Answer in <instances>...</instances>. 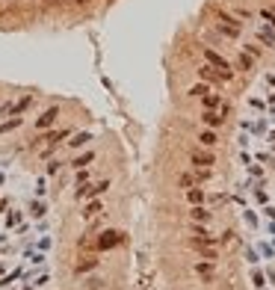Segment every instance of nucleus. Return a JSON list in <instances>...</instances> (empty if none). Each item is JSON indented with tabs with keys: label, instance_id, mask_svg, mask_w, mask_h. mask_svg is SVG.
Segmentation results:
<instances>
[{
	"label": "nucleus",
	"instance_id": "obj_1",
	"mask_svg": "<svg viewBox=\"0 0 275 290\" xmlns=\"http://www.w3.org/2000/svg\"><path fill=\"white\" fill-rule=\"evenodd\" d=\"M219 15V24H216V30H219L222 36H225V39H240V36H243V24H240V21H237V18H231V15L228 12H216Z\"/></svg>",
	"mask_w": 275,
	"mask_h": 290
},
{
	"label": "nucleus",
	"instance_id": "obj_2",
	"mask_svg": "<svg viewBox=\"0 0 275 290\" xmlns=\"http://www.w3.org/2000/svg\"><path fill=\"white\" fill-rule=\"evenodd\" d=\"M198 77L204 83H210V86H222V83H231L234 80V74H225V71H219V69H213V65H198V71H195Z\"/></svg>",
	"mask_w": 275,
	"mask_h": 290
},
{
	"label": "nucleus",
	"instance_id": "obj_3",
	"mask_svg": "<svg viewBox=\"0 0 275 290\" xmlns=\"http://www.w3.org/2000/svg\"><path fill=\"white\" fill-rule=\"evenodd\" d=\"M190 163L198 166V169H213V166H216V154L210 151V148H207V151L193 148V151H190Z\"/></svg>",
	"mask_w": 275,
	"mask_h": 290
},
{
	"label": "nucleus",
	"instance_id": "obj_4",
	"mask_svg": "<svg viewBox=\"0 0 275 290\" xmlns=\"http://www.w3.org/2000/svg\"><path fill=\"white\" fill-rule=\"evenodd\" d=\"M201 54H204L207 65H213V69L225 71V74H234V69H231V62H228V59H225V56H222V54H216V51H213V48H204V51H201Z\"/></svg>",
	"mask_w": 275,
	"mask_h": 290
},
{
	"label": "nucleus",
	"instance_id": "obj_5",
	"mask_svg": "<svg viewBox=\"0 0 275 290\" xmlns=\"http://www.w3.org/2000/svg\"><path fill=\"white\" fill-rule=\"evenodd\" d=\"M59 113H62V107H59V104L48 107V110H44L39 119H36V130H48V127H54L56 119H59Z\"/></svg>",
	"mask_w": 275,
	"mask_h": 290
},
{
	"label": "nucleus",
	"instance_id": "obj_6",
	"mask_svg": "<svg viewBox=\"0 0 275 290\" xmlns=\"http://www.w3.org/2000/svg\"><path fill=\"white\" fill-rule=\"evenodd\" d=\"M198 119H201V124H204V127H210V130H219L222 124H225V116H222L219 110H201V116H198Z\"/></svg>",
	"mask_w": 275,
	"mask_h": 290
},
{
	"label": "nucleus",
	"instance_id": "obj_7",
	"mask_svg": "<svg viewBox=\"0 0 275 290\" xmlns=\"http://www.w3.org/2000/svg\"><path fill=\"white\" fill-rule=\"evenodd\" d=\"M193 222H198V225H210L213 222V213L207 210L204 205H190V213H187Z\"/></svg>",
	"mask_w": 275,
	"mask_h": 290
},
{
	"label": "nucleus",
	"instance_id": "obj_8",
	"mask_svg": "<svg viewBox=\"0 0 275 290\" xmlns=\"http://www.w3.org/2000/svg\"><path fill=\"white\" fill-rule=\"evenodd\" d=\"M122 240H124V234H119V231H104L98 237V249H110L116 243H122Z\"/></svg>",
	"mask_w": 275,
	"mask_h": 290
},
{
	"label": "nucleus",
	"instance_id": "obj_9",
	"mask_svg": "<svg viewBox=\"0 0 275 290\" xmlns=\"http://www.w3.org/2000/svg\"><path fill=\"white\" fill-rule=\"evenodd\" d=\"M222 104H225V98L216 95V92H204V95H201V107H204V110H219Z\"/></svg>",
	"mask_w": 275,
	"mask_h": 290
},
{
	"label": "nucleus",
	"instance_id": "obj_10",
	"mask_svg": "<svg viewBox=\"0 0 275 290\" xmlns=\"http://www.w3.org/2000/svg\"><path fill=\"white\" fill-rule=\"evenodd\" d=\"M33 104H36V95H24L21 101H15V104H12V116H24Z\"/></svg>",
	"mask_w": 275,
	"mask_h": 290
},
{
	"label": "nucleus",
	"instance_id": "obj_11",
	"mask_svg": "<svg viewBox=\"0 0 275 290\" xmlns=\"http://www.w3.org/2000/svg\"><path fill=\"white\" fill-rule=\"evenodd\" d=\"M198 142H201L204 148H216V145H219V133L207 127V130H201V133H198Z\"/></svg>",
	"mask_w": 275,
	"mask_h": 290
},
{
	"label": "nucleus",
	"instance_id": "obj_12",
	"mask_svg": "<svg viewBox=\"0 0 275 290\" xmlns=\"http://www.w3.org/2000/svg\"><path fill=\"white\" fill-rule=\"evenodd\" d=\"M190 243H193L195 249H201V246H216V243H219V237H210L207 231H201V234H195Z\"/></svg>",
	"mask_w": 275,
	"mask_h": 290
},
{
	"label": "nucleus",
	"instance_id": "obj_13",
	"mask_svg": "<svg viewBox=\"0 0 275 290\" xmlns=\"http://www.w3.org/2000/svg\"><path fill=\"white\" fill-rule=\"evenodd\" d=\"M184 193H187V202H190V205H204V198H207V193L198 190V187H190V190H184Z\"/></svg>",
	"mask_w": 275,
	"mask_h": 290
},
{
	"label": "nucleus",
	"instance_id": "obj_14",
	"mask_svg": "<svg viewBox=\"0 0 275 290\" xmlns=\"http://www.w3.org/2000/svg\"><path fill=\"white\" fill-rule=\"evenodd\" d=\"M258 41H263V44H269V48H275V30L266 24V27H258Z\"/></svg>",
	"mask_w": 275,
	"mask_h": 290
},
{
	"label": "nucleus",
	"instance_id": "obj_15",
	"mask_svg": "<svg viewBox=\"0 0 275 290\" xmlns=\"http://www.w3.org/2000/svg\"><path fill=\"white\" fill-rule=\"evenodd\" d=\"M98 255H86V258H80V263H77V266H74V270H77V273H89V270H95L98 266Z\"/></svg>",
	"mask_w": 275,
	"mask_h": 290
},
{
	"label": "nucleus",
	"instance_id": "obj_16",
	"mask_svg": "<svg viewBox=\"0 0 275 290\" xmlns=\"http://www.w3.org/2000/svg\"><path fill=\"white\" fill-rule=\"evenodd\" d=\"M92 160H95V151H83L80 157H74V160H71V169H86V166L92 163Z\"/></svg>",
	"mask_w": 275,
	"mask_h": 290
},
{
	"label": "nucleus",
	"instance_id": "obj_17",
	"mask_svg": "<svg viewBox=\"0 0 275 290\" xmlns=\"http://www.w3.org/2000/svg\"><path fill=\"white\" fill-rule=\"evenodd\" d=\"M21 124H24V119H21V116H15V119H9V122H3V124H0V137H3V133H12V130H18Z\"/></svg>",
	"mask_w": 275,
	"mask_h": 290
},
{
	"label": "nucleus",
	"instance_id": "obj_18",
	"mask_svg": "<svg viewBox=\"0 0 275 290\" xmlns=\"http://www.w3.org/2000/svg\"><path fill=\"white\" fill-rule=\"evenodd\" d=\"M68 137H71V127H62V130H54V133H48V137H44V142L56 145L59 139H68Z\"/></svg>",
	"mask_w": 275,
	"mask_h": 290
},
{
	"label": "nucleus",
	"instance_id": "obj_19",
	"mask_svg": "<svg viewBox=\"0 0 275 290\" xmlns=\"http://www.w3.org/2000/svg\"><path fill=\"white\" fill-rule=\"evenodd\" d=\"M178 187H180V190L195 187V175H193V172H180V175H178Z\"/></svg>",
	"mask_w": 275,
	"mask_h": 290
},
{
	"label": "nucleus",
	"instance_id": "obj_20",
	"mask_svg": "<svg viewBox=\"0 0 275 290\" xmlns=\"http://www.w3.org/2000/svg\"><path fill=\"white\" fill-rule=\"evenodd\" d=\"M213 270H216V261H201V263H195V273H201V276H213Z\"/></svg>",
	"mask_w": 275,
	"mask_h": 290
},
{
	"label": "nucleus",
	"instance_id": "obj_21",
	"mask_svg": "<svg viewBox=\"0 0 275 290\" xmlns=\"http://www.w3.org/2000/svg\"><path fill=\"white\" fill-rule=\"evenodd\" d=\"M86 142H92V133H89V130H86V133H77V137L71 139L68 145H71V148H83Z\"/></svg>",
	"mask_w": 275,
	"mask_h": 290
},
{
	"label": "nucleus",
	"instance_id": "obj_22",
	"mask_svg": "<svg viewBox=\"0 0 275 290\" xmlns=\"http://www.w3.org/2000/svg\"><path fill=\"white\" fill-rule=\"evenodd\" d=\"M237 65H240V71H251V65H255V56H248L246 51L240 54V59H237Z\"/></svg>",
	"mask_w": 275,
	"mask_h": 290
},
{
	"label": "nucleus",
	"instance_id": "obj_23",
	"mask_svg": "<svg viewBox=\"0 0 275 290\" xmlns=\"http://www.w3.org/2000/svg\"><path fill=\"white\" fill-rule=\"evenodd\" d=\"M261 18H263V21H269V27L275 30V9H272V6H263V9H261Z\"/></svg>",
	"mask_w": 275,
	"mask_h": 290
},
{
	"label": "nucleus",
	"instance_id": "obj_24",
	"mask_svg": "<svg viewBox=\"0 0 275 290\" xmlns=\"http://www.w3.org/2000/svg\"><path fill=\"white\" fill-rule=\"evenodd\" d=\"M195 175V184H204V181L213 178V169H198V172H193Z\"/></svg>",
	"mask_w": 275,
	"mask_h": 290
},
{
	"label": "nucleus",
	"instance_id": "obj_25",
	"mask_svg": "<svg viewBox=\"0 0 275 290\" xmlns=\"http://www.w3.org/2000/svg\"><path fill=\"white\" fill-rule=\"evenodd\" d=\"M204 92H210V89H207L204 83H198V86H193V89H190L187 95H190V98H201V95H204Z\"/></svg>",
	"mask_w": 275,
	"mask_h": 290
},
{
	"label": "nucleus",
	"instance_id": "obj_26",
	"mask_svg": "<svg viewBox=\"0 0 275 290\" xmlns=\"http://www.w3.org/2000/svg\"><path fill=\"white\" fill-rule=\"evenodd\" d=\"M101 202H89V205H86V210H83V216H86V219H89V216H92V213H98V210H101Z\"/></svg>",
	"mask_w": 275,
	"mask_h": 290
},
{
	"label": "nucleus",
	"instance_id": "obj_27",
	"mask_svg": "<svg viewBox=\"0 0 275 290\" xmlns=\"http://www.w3.org/2000/svg\"><path fill=\"white\" fill-rule=\"evenodd\" d=\"M243 51H246L248 56H255V59H258V56L263 54V51H261V44H243Z\"/></svg>",
	"mask_w": 275,
	"mask_h": 290
},
{
	"label": "nucleus",
	"instance_id": "obj_28",
	"mask_svg": "<svg viewBox=\"0 0 275 290\" xmlns=\"http://www.w3.org/2000/svg\"><path fill=\"white\" fill-rule=\"evenodd\" d=\"M89 178H92V172H89V169H80V172H77V178H74V181H77V184H86Z\"/></svg>",
	"mask_w": 275,
	"mask_h": 290
},
{
	"label": "nucleus",
	"instance_id": "obj_29",
	"mask_svg": "<svg viewBox=\"0 0 275 290\" xmlns=\"http://www.w3.org/2000/svg\"><path fill=\"white\" fill-rule=\"evenodd\" d=\"M104 287V281L101 278H89V290H101Z\"/></svg>",
	"mask_w": 275,
	"mask_h": 290
},
{
	"label": "nucleus",
	"instance_id": "obj_30",
	"mask_svg": "<svg viewBox=\"0 0 275 290\" xmlns=\"http://www.w3.org/2000/svg\"><path fill=\"white\" fill-rule=\"evenodd\" d=\"M77 3H86V0H77Z\"/></svg>",
	"mask_w": 275,
	"mask_h": 290
}]
</instances>
